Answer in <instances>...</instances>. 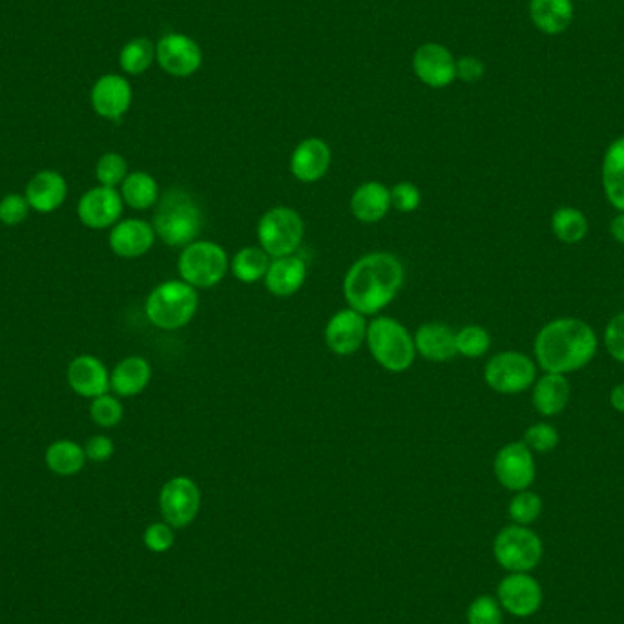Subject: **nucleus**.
<instances>
[{"mask_svg":"<svg viewBox=\"0 0 624 624\" xmlns=\"http://www.w3.org/2000/svg\"><path fill=\"white\" fill-rule=\"evenodd\" d=\"M406 281L404 263L391 252H369L354 261L344 278L347 305L364 316H376L395 302Z\"/></svg>","mask_w":624,"mask_h":624,"instance_id":"nucleus-1","label":"nucleus"},{"mask_svg":"<svg viewBox=\"0 0 624 624\" xmlns=\"http://www.w3.org/2000/svg\"><path fill=\"white\" fill-rule=\"evenodd\" d=\"M533 351L542 371L568 375L592 362L597 354V336L583 320L559 318L542 327Z\"/></svg>","mask_w":624,"mask_h":624,"instance_id":"nucleus-2","label":"nucleus"},{"mask_svg":"<svg viewBox=\"0 0 624 624\" xmlns=\"http://www.w3.org/2000/svg\"><path fill=\"white\" fill-rule=\"evenodd\" d=\"M156 207L152 227L165 245L185 249L192 241L198 240L205 218L198 199L187 188H168Z\"/></svg>","mask_w":624,"mask_h":624,"instance_id":"nucleus-3","label":"nucleus"},{"mask_svg":"<svg viewBox=\"0 0 624 624\" xmlns=\"http://www.w3.org/2000/svg\"><path fill=\"white\" fill-rule=\"evenodd\" d=\"M365 344L376 364L389 373H404L415 364V338L406 325L395 318L376 316L371 320Z\"/></svg>","mask_w":624,"mask_h":624,"instance_id":"nucleus-4","label":"nucleus"},{"mask_svg":"<svg viewBox=\"0 0 624 624\" xmlns=\"http://www.w3.org/2000/svg\"><path fill=\"white\" fill-rule=\"evenodd\" d=\"M199 307L198 289L183 280L159 283L148 294L145 314L148 322L161 331H177L192 322Z\"/></svg>","mask_w":624,"mask_h":624,"instance_id":"nucleus-5","label":"nucleus"},{"mask_svg":"<svg viewBox=\"0 0 624 624\" xmlns=\"http://www.w3.org/2000/svg\"><path fill=\"white\" fill-rule=\"evenodd\" d=\"M230 271L227 250L216 241L196 240L181 250L177 260L179 280L194 289H212L225 280Z\"/></svg>","mask_w":624,"mask_h":624,"instance_id":"nucleus-6","label":"nucleus"},{"mask_svg":"<svg viewBox=\"0 0 624 624\" xmlns=\"http://www.w3.org/2000/svg\"><path fill=\"white\" fill-rule=\"evenodd\" d=\"M258 240L272 260L296 254L305 236V223L291 207L269 208L258 221Z\"/></svg>","mask_w":624,"mask_h":624,"instance_id":"nucleus-7","label":"nucleus"},{"mask_svg":"<svg viewBox=\"0 0 624 624\" xmlns=\"http://www.w3.org/2000/svg\"><path fill=\"white\" fill-rule=\"evenodd\" d=\"M493 553L504 570L526 573L541 562L542 542L535 531L515 524L504 528L495 537Z\"/></svg>","mask_w":624,"mask_h":624,"instance_id":"nucleus-8","label":"nucleus"},{"mask_svg":"<svg viewBox=\"0 0 624 624\" xmlns=\"http://www.w3.org/2000/svg\"><path fill=\"white\" fill-rule=\"evenodd\" d=\"M486 384L500 395H517L537 380V365L519 351H504L489 358L484 367Z\"/></svg>","mask_w":624,"mask_h":624,"instance_id":"nucleus-9","label":"nucleus"},{"mask_svg":"<svg viewBox=\"0 0 624 624\" xmlns=\"http://www.w3.org/2000/svg\"><path fill=\"white\" fill-rule=\"evenodd\" d=\"M159 510L172 528H188L201 510V489L190 477H174L165 482L159 493Z\"/></svg>","mask_w":624,"mask_h":624,"instance_id":"nucleus-10","label":"nucleus"},{"mask_svg":"<svg viewBox=\"0 0 624 624\" xmlns=\"http://www.w3.org/2000/svg\"><path fill=\"white\" fill-rule=\"evenodd\" d=\"M125 201L117 188L99 187L90 188L84 192L77 203V216L84 227L92 230L112 229L115 223L121 221Z\"/></svg>","mask_w":624,"mask_h":624,"instance_id":"nucleus-11","label":"nucleus"},{"mask_svg":"<svg viewBox=\"0 0 624 624\" xmlns=\"http://www.w3.org/2000/svg\"><path fill=\"white\" fill-rule=\"evenodd\" d=\"M367 320L364 314L354 311L351 307L334 312L331 320L325 325L323 340L329 351L338 356H351L362 349L367 338Z\"/></svg>","mask_w":624,"mask_h":624,"instance_id":"nucleus-12","label":"nucleus"},{"mask_svg":"<svg viewBox=\"0 0 624 624\" xmlns=\"http://www.w3.org/2000/svg\"><path fill=\"white\" fill-rule=\"evenodd\" d=\"M493 469L500 484L510 491H524L535 480V460L524 442H511L500 449Z\"/></svg>","mask_w":624,"mask_h":624,"instance_id":"nucleus-13","label":"nucleus"},{"mask_svg":"<svg viewBox=\"0 0 624 624\" xmlns=\"http://www.w3.org/2000/svg\"><path fill=\"white\" fill-rule=\"evenodd\" d=\"M497 597L506 612L515 617H530L541 608L542 588L528 573H511L500 581Z\"/></svg>","mask_w":624,"mask_h":624,"instance_id":"nucleus-14","label":"nucleus"},{"mask_svg":"<svg viewBox=\"0 0 624 624\" xmlns=\"http://www.w3.org/2000/svg\"><path fill=\"white\" fill-rule=\"evenodd\" d=\"M413 68L418 79L431 88H444L457 79L455 57L437 42H427L416 50Z\"/></svg>","mask_w":624,"mask_h":624,"instance_id":"nucleus-15","label":"nucleus"},{"mask_svg":"<svg viewBox=\"0 0 624 624\" xmlns=\"http://www.w3.org/2000/svg\"><path fill=\"white\" fill-rule=\"evenodd\" d=\"M156 57L161 68L174 77H188L198 72L203 61L198 42L181 33L163 37L157 44Z\"/></svg>","mask_w":624,"mask_h":624,"instance_id":"nucleus-16","label":"nucleus"},{"mask_svg":"<svg viewBox=\"0 0 624 624\" xmlns=\"http://www.w3.org/2000/svg\"><path fill=\"white\" fill-rule=\"evenodd\" d=\"M157 236L152 223L145 219H123L115 223L110 230L108 245L115 256L125 260H136L150 252L154 247Z\"/></svg>","mask_w":624,"mask_h":624,"instance_id":"nucleus-17","label":"nucleus"},{"mask_svg":"<svg viewBox=\"0 0 624 624\" xmlns=\"http://www.w3.org/2000/svg\"><path fill=\"white\" fill-rule=\"evenodd\" d=\"M66 380L73 393L83 398L94 400L110 391V371L92 354H81L73 358L66 371Z\"/></svg>","mask_w":624,"mask_h":624,"instance_id":"nucleus-18","label":"nucleus"},{"mask_svg":"<svg viewBox=\"0 0 624 624\" xmlns=\"http://www.w3.org/2000/svg\"><path fill=\"white\" fill-rule=\"evenodd\" d=\"M331 148L320 137H307L294 148L291 156V172L302 183H316L331 168Z\"/></svg>","mask_w":624,"mask_h":624,"instance_id":"nucleus-19","label":"nucleus"},{"mask_svg":"<svg viewBox=\"0 0 624 624\" xmlns=\"http://www.w3.org/2000/svg\"><path fill=\"white\" fill-rule=\"evenodd\" d=\"M132 104V88L121 75H104L92 88V106L95 114L117 121L128 112Z\"/></svg>","mask_w":624,"mask_h":624,"instance_id":"nucleus-20","label":"nucleus"},{"mask_svg":"<svg viewBox=\"0 0 624 624\" xmlns=\"http://www.w3.org/2000/svg\"><path fill=\"white\" fill-rule=\"evenodd\" d=\"M413 338L416 354L427 362L442 364L457 356V331H453L448 323H422Z\"/></svg>","mask_w":624,"mask_h":624,"instance_id":"nucleus-21","label":"nucleus"},{"mask_svg":"<svg viewBox=\"0 0 624 624\" xmlns=\"http://www.w3.org/2000/svg\"><path fill=\"white\" fill-rule=\"evenodd\" d=\"M24 196L39 214H52L63 207L68 196V183L55 170H41L28 181Z\"/></svg>","mask_w":624,"mask_h":624,"instance_id":"nucleus-22","label":"nucleus"},{"mask_svg":"<svg viewBox=\"0 0 624 624\" xmlns=\"http://www.w3.org/2000/svg\"><path fill=\"white\" fill-rule=\"evenodd\" d=\"M305 280H307V263L300 256L291 254L271 261L263 283L272 296L289 298L302 289Z\"/></svg>","mask_w":624,"mask_h":624,"instance_id":"nucleus-23","label":"nucleus"},{"mask_svg":"<svg viewBox=\"0 0 624 624\" xmlns=\"http://www.w3.org/2000/svg\"><path fill=\"white\" fill-rule=\"evenodd\" d=\"M351 214L362 223H378L391 210V190L380 181H365L351 196Z\"/></svg>","mask_w":624,"mask_h":624,"instance_id":"nucleus-24","label":"nucleus"},{"mask_svg":"<svg viewBox=\"0 0 624 624\" xmlns=\"http://www.w3.org/2000/svg\"><path fill=\"white\" fill-rule=\"evenodd\" d=\"M152 380V367L143 356H126L110 373V391L117 396H136L145 391Z\"/></svg>","mask_w":624,"mask_h":624,"instance_id":"nucleus-25","label":"nucleus"},{"mask_svg":"<svg viewBox=\"0 0 624 624\" xmlns=\"http://www.w3.org/2000/svg\"><path fill=\"white\" fill-rule=\"evenodd\" d=\"M573 0H530V19L544 35H561L573 22Z\"/></svg>","mask_w":624,"mask_h":624,"instance_id":"nucleus-26","label":"nucleus"},{"mask_svg":"<svg viewBox=\"0 0 624 624\" xmlns=\"http://www.w3.org/2000/svg\"><path fill=\"white\" fill-rule=\"evenodd\" d=\"M533 407L544 416L561 415L570 402V384L564 375L546 373L533 384Z\"/></svg>","mask_w":624,"mask_h":624,"instance_id":"nucleus-27","label":"nucleus"},{"mask_svg":"<svg viewBox=\"0 0 624 624\" xmlns=\"http://www.w3.org/2000/svg\"><path fill=\"white\" fill-rule=\"evenodd\" d=\"M603 187L612 207L624 212V136L606 148L603 159Z\"/></svg>","mask_w":624,"mask_h":624,"instance_id":"nucleus-28","label":"nucleus"},{"mask_svg":"<svg viewBox=\"0 0 624 624\" xmlns=\"http://www.w3.org/2000/svg\"><path fill=\"white\" fill-rule=\"evenodd\" d=\"M46 466L55 475L61 477H73L77 473H81L86 464V453L84 446L73 442V440H55L48 449H46Z\"/></svg>","mask_w":624,"mask_h":624,"instance_id":"nucleus-29","label":"nucleus"},{"mask_svg":"<svg viewBox=\"0 0 624 624\" xmlns=\"http://www.w3.org/2000/svg\"><path fill=\"white\" fill-rule=\"evenodd\" d=\"M121 198L125 201V205L134 210L156 207L157 201L161 198L156 177L150 176L148 172L128 174L121 185Z\"/></svg>","mask_w":624,"mask_h":624,"instance_id":"nucleus-30","label":"nucleus"},{"mask_svg":"<svg viewBox=\"0 0 624 624\" xmlns=\"http://www.w3.org/2000/svg\"><path fill=\"white\" fill-rule=\"evenodd\" d=\"M272 258L261 247H243L230 260V272L241 283H256L265 278Z\"/></svg>","mask_w":624,"mask_h":624,"instance_id":"nucleus-31","label":"nucleus"},{"mask_svg":"<svg viewBox=\"0 0 624 624\" xmlns=\"http://www.w3.org/2000/svg\"><path fill=\"white\" fill-rule=\"evenodd\" d=\"M552 230L562 243L573 245L584 240L588 232V219L577 208L562 207L553 214Z\"/></svg>","mask_w":624,"mask_h":624,"instance_id":"nucleus-32","label":"nucleus"},{"mask_svg":"<svg viewBox=\"0 0 624 624\" xmlns=\"http://www.w3.org/2000/svg\"><path fill=\"white\" fill-rule=\"evenodd\" d=\"M156 57V50L152 46V42L148 39H134V41L126 42L125 48L121 50L119 55V63L121 68L130 75H139L146 72L150 68V64Z\"/></svg>","mask_w":624,"mask_h":624,"instance_id":"nucleus-33","label":"nucleus"},{"mask_svg":"<svg viewBox=\"0 0 624 624\" xmlns=\"http://www.w3.org/2000/svg\"><path fill=\"white\" fill-rule=\"evenodd\" d=\"M491 336L480 325H464L457 331V354L464 358H480L488 353Z\"/></svg>","mask_w":624,"mask_h":624,"instance_id":"nucleus-34","label":"nucleus"},{"mask_svg":"<svg viewBox=\"0 0 624 624\" xmlns=\"http://www.w3.org/2000/svg\"><path fill=\"white\" fill-rule=\"evenodd\" d=\"M128 176V163L125 157L117 152L104 154L95 165V177L103 187L117 188L123 185Z\"/></svg>","mask_w":624,"mask_h":624,"instance_id":"nucleus-35","label":"nucleus"},{"mask_svg":"<svg viewBox=\"0 0 624 624\" xmlns=\"http://www.w3.org/2000/svg\"><path fill=\"white\" fill-rule=\"evenodd\" d=\"M542 511V500L537 493H531L528 489L517 491V495L511 499L510 513L511 520L519 526H526L539 519Z\"/></svg>","mask_w":624,"mask_h":624,"instance_id":"nucleus-36","label":"nucleus"},{"mask_svg":"<svg viewBox=\"0 0 624 624\" xmlns=\"http://www.w3.org/2000/svg\"><path fill=\"white\" fill-rule=\"evenodd\" d=\"M90 416L97 426L115 427L125 416V407L119 402L117 396L101 395L92 400L90 404Z\"/></svg>","mask_w":624,"mask_h":624,"instance_id":"nucleus-37","label":"nucleus"},{"mask_svg":"<svg viewBox=\"0 0 624 624\" xmlns=\"http://www.w3.org/2000/svg\"><path fill=\"white\" fill-rule=\"evenodd\" d=\"M468 624H502L499 601L491 595H480L468 608Z\"/></svg>","mask_w":624,"mask_h":624,"instance_id":"nucleus-38","label":"nucleus"},{"mask_svg":"<svg viewBox=\"0 0 624 624\" xmlns=\"http://www.w3.org/2000/svg\"><path fill=\"white\" fill-rule=\"evenodd\" d=\"M30 203L22 194H6L0 199V223L6 227H17L30 214Z\"/></svg>","mask_w":624,"mask_h":624,"instance_id":"nucleus-39","label":"nucleus"},{"mask_svg":"<svg viewBox=\"0 0 624 624\" xmlns=\"http://www.w3.org/2000/svg\"><path fill=\"white\" fill-rule=\"evenodd\" d=\"M524 444H526L531 451L548 453V451L557 448V444H559V433H557V429L550 426V424L539 422V424H533V426L526 429Z\"/></svg>","mask_w":624,"mask_h":624,"instance_id":"nucleus-40","label":"nucleus"},{"mask_svg":"<svg viewBox=\"0 0 624 624\" xmlns=\"http://www.w3.org/2000/svg\"><path fill=\"white\" fill-rule=\"evenodd\" d=\"M143 542H145L146 548L152 553H167L168 550H172V546L176 542L174 528L167 524L165 520L163 522H154V524H150L146 528Z\"/></svg>","mask_w":624,"mask_h":624,"instance_id":"nucleus-41","label":"nucleus"},{"mask_svg":"<svg viewBox=\"0 0 624 624\" xmlns=\"http://www.w3.org/2000/svg\"><path fill=\"white\" fill-rule=\"evenodd\" d=\"M389 190H391V208H395L402 214L415 212L416 208L420 207V203H422L420 188L413 185V183H409V181L396 183L395 187L389 188Z\"/></svg>","mask_w":624,"mask_h":624,"instance_id":"nucleus-42","label":"nucleus"},{"mask_svg":"<svg viewBox=\"0 0 624 624\" xmlns=\"http://www.w3.org/2000/svg\"><path fill=\"white\" fill-rule=\"evenodd\" d=\"M604 345L617 362L624 364V312L612 318L604 331Z\"/></svg>","mask_w":624,"mask_h":624,"instance_id":"nucleus-43","label":"nucleus"},{"mask_svg":"<svg viewBox=\"0 0 624 624\" xmlns=\"http://www.w3.org/2000/svg\"><path fill=\"white\" fill-rule=\"evenodd\" d=\"M84 453H86L88 460L97 462V464L108 462L110 458L114 457V440L106 437V435H94V437L88 438V442L84 444Z\"/></svg>","mask_w":624,"mask_h":624,"instance_id":"nucleus-44","label":"nucleus"},{"mask_svg":"<svg viewBox=\"0 0 624 624\" xmlns=\"http://www.w3.org/2000/svg\"><path fill=\"white\" fill-rule=\"evenodd\" d=\"M484 72L486 66L473 55H466L457 61V77L464 83H477L484 77Z\"/></svg>","mask_w":624,"mask_h":624,"instance_id":"nucleus-45","label":"nucleus"},{"mask_svg":"<svg viewBox=\"0 0 624 624\" xmlns=\"http://www.w3.org/2000/svg\"><path fill=\"white\" fill-rule=\"evenodd\" d=\"M610 404H612L615 411L624 413V384L615 385L614 389H612Z\"/></svg>","mask_w":624,"mask_h":624,"instance_id":"nucleus-46","label":"nucleus"},{"mask_svg":"<svg viewBox=\"0 0 624 624\" xmlns=\"http://www.w3.org/2000/svg\"><path fill=\"white\" fill-rule=\"evenodd\" d=\"M610 232H612L615 241H619V243H623L624 245V212H621L619 216H615V218L612 219Z\"/></svg>","mask_w":624,"mask_h":624,"instance_id":"nucleus-47","label":"nucleus"},{"mask_svg":"<svg viewBox=\"0 0 624 624\" xmlns=\"http://www.w3.org/2000/svg\"><path fill=\"white\" fill-rule=\"evenodd\" d=\"M581 2H588V0H581Z\"/></svg>","mask_w":624,"mask_h":624,"instance_id":"nucleus-48","label":"nucleus"}]
</instances>
